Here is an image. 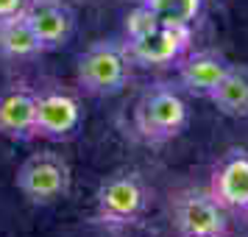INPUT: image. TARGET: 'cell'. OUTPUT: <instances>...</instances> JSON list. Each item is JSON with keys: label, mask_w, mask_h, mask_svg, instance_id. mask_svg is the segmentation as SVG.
I'll use <instances>...</instances> for the list:
<instances>
[{"label": "cell", "mask_w": 248, "mask_h": 237, "mask_svg": "<svg viewBox=\"0 0 248 237\" xmlns=\"http://www.w3.org/2000/svg\"><path fill=\"white\" fill-rule=\"evenodd\" d=\"M209 101L226 117H248V67L232 64L223 81L209 95Z\"/></svg>", "instance_id": "obj_13"}, {"label": "cell", "mask_w": 248, "mask_h": 237, "mask_svg": "<svg viewBox=\"0 0 248 237\" xmlns=\"http://www.w3.org/2000/svg\"><path fill=\"white\" fill-rule=\"evenodd\" d=\"M36 126V92L25 87H9L0 92V137L34 140Z\"/></svg>", "instance_id": "obj_11"}, {"label": "cell", "mask_w": 248, "mask_h": 237, "mask_svg": "<svg viewBox=\"0 0 248 237\" xmlns=\"http://www.w3.org/2000/svg\"><path fill=\"white\" fill-rule=\"evenodd\" d=\"M78 87L90 95H117L131 79V59L123 42H95L76 64Z\"/></svg>", "instance_id": "obj_3"}, {"label": "cell", "mask_w": 248, "mask_h": 237, "mask_svg": "<svg viewBox=\"0 0 248 237\" xmlns=\"http://www.w3.org/2000/svg\"><path fill=\"white\" fill-rule=\"evenodd\" d=\"M232 62L217 53L212 47L206 50H195V53H187V56L179 62V87L187 95H195V98H209L215 92V87L223 81V76L229 73Z\"/></svg>", "instance_id": "obj_9"}, {"label": "cell", "mask_w": 248, "mask_h": 237, "mask_svg": "<svg viewBox=\"0 0 248 237\" xmlns=\"http://www.w3.org/2000/svg\"><path fill=\"white\" fill-rule=\"evenodd\" d=\"M25 3H28V0H0V20H9V17L23 14Z\"/></svg>", "instance_id": "obj_16"}, {"label": "cell", "mask_w": 248, "mask_h": 237, "mask_svg": "<svg viewBox=\"0 0 248 237\" xmlns=\"http://www.w3.org/2000/svg\"><path fill=\"white\" fill-rule=\"evenodd\" d=\"M142 6H148L162 23L195 25V20L201 17L203 0H142Z\"/></svg>", "instance_id": "obj_14"}, {"label": "cell", "mask_w": 248, "mask_h": 237, "mask_svg": "<svg viewBox=\"0 0 248 237\" xmlns=\"http://www.w3.org/2000/svg\"><path fill=\"white\" fill-rule=\"evenodd\" d=\"M173 226L181 237H226L229 218L209 190H181L173 198Z\"/></svg>", "instance_id": "obj_6"}, {"label": "cell", "mask_w": 248, "mask_h": 237, "mask_svg": "<svg viewBox=\"0 0 248 237\" xmlns=\"http://www.w3.org/2000/svg\"><path fill=\"white\" fill-rule=\"evenodd\" d=\"M148 192L134 170H117L95 192V221L106 229H125L145 212Z\"/></svg>", "instance_id": "obj_2"}, {"label": "cell", "mask_w": 248, "mask_h": 237, "mask_svg": "<svg viewBox=\"0 0 248 237\" xmlns=\"http://www.w3.org/2000/svg\"><path fill=\"white\" fill-rule=\"evenodd\" d=\"M14 184L28 204L47 206V204L62 201L70 192L73 173H70V165L64 157H59L53 151H39V154H31L17 168Z\"/></svg>", "instance_id": "obj_4"}, {"label": "cell", "mask_w": 248, "mask_h": 237, "mask_svg": "<svg viewBox=\"0 0 248 237\" xmlns=\"http://www.w3.org/2000/svg\"><path fill=\"white\" fill-rule=\"evenodd\" d=\"M209 192L223 209H248V154L246 151H232L226 154L217 168L212 170Z\"/></svg>", "instance_id": "obj_10"}, {"label": "cell", "mask_w": 248, "mask_h": 237, "mask_svg": "<svg viewBox=\"0 0 248 237\" xmlns=\"http://www.w3.org/2000/svg\"><path fill=\"white\" fill-rule=\"evenodd\" d=\"M246 212H248V209H246Z\"/></svg>", "instance_id": "obj_17"}, {"label": "cell", "mask_w": 248, "mask_h": 237, "mask_svg": "<svg viewBox=\"0 0 248 237\" xmlns=\"http://www.w3.org/2000/svg\"><path fill=\"white\" fill-rule=\"evenodd\" d=\"M23 17L39 36L45 53L64 47L76 31V12L64 0H28Z\"/></svg>", "instance_id": "obj_8"}, {"label": "cell", "mask_w": 248, "mask_h": 237, "mask_svg": "<svg viewBox=\"0 0 248 237\" xmlns=\"http://www.w3.org/2000/svg\"><path fill=\"white\" fill-rule=\"evenodd\" d=\"M84 123V109L76 95L62 90L36 92V126L34 134L50 142L70 140Z\"/></svg>", "instance_id": "obj_7"}, {"label": "cell", "mask_w": 248, "mask_h": 237, "mask_svg": "<svg viewBox=\"0 0 248 237\" xmlns=\"http://www.w3.org/2000/svg\"><path fill=\"white\" fill-rule=\"evenodd\" d=\"M190 123V109L176 90L170 87H151L134 106V128L151 145L170 142Z\"/></svg>", "instance_id": "obj_1"}, {"label": "cell", "mask_w": 248, "mask_h": 237, "mask_svg": "<svg viewBox=\"0 0 248 237\" xmlns=\"http://www.w3.org/2000/svg\"><path fill=\"white\" fill-rule=\"evenodd\" d=\"M192 42V25H176V23H159L154 31L125 39V53L131 64L140 67H170L179 64L187 56Z\"/></svg>", "instance_id": "obj_5"}, {"label": "cell", "mask_w": 248, "mask_h": 237, "mask_svg": "<svg viewBox=\"0 0 248 237\" xmlns=\"http://www.w3.org/2000/svg\"><path fill=\"white\" fill-rule=\"evenodd\" d=\"M162 23L156 14L151 12L148 6H137L134 12H128V17H125V39H137V36L148 34V31H154L156 25Z\"/></svg>", "instance_id": "obj_15"}, {"label": "cell", "mask_w": 248, "mask_h": 237, "mask_svg": "<svg viewBox=\"0 0 248 237\" xmlns=\"http://www.w3.org/2000/svg\"><path fill=\"white\" fill-rule=\"evenodd\" d=\"M42 53H45V47L23 14L0 20V56L3 59L25 62V59H36Z\"/></svg>", "instance_id": "obj_12"}]
</instances>
